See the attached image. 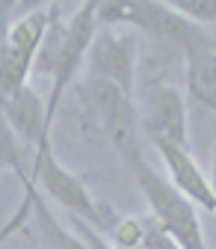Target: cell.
<instances>
[{
    "label": "cell",
    "mask_w": 216,
    "mask_h": 249,
    "mask_svg": "<svg viewBox=\"0 0 216 249\" xmlns=\"http://www.w3.org/2000/svg\"><path fill=\"white\" fill-rule=\"evenodd\" d=\"M118 154L131 166V172H133V178H136V184H139V190H142V196H145V202L151 208V216L157 220V226L163 231H169L181 243V249H207L196 205L183 196L169 178H163L148 163L139 142L128 140L125 145H118Z\"/></svg>",
    "instance_id": "6da1fadb"
},
{
    "label": "cell",
    "mask_w": 216,
    "mask_h": 249,
    "mask_svg": "<svg viewBox=\"0 0 216 249\" xmlns=\"http://www.w3.org/2000/svg\"><path fill=\"white\" fill-rule=\"evenodd\" d=\"M98 24H128L136 30H145L154 39H160L187 56L213 51L210 36L201 30V24L181 15L172 3H151V0H104L98 3Z\"/></svg>",
    "instance_id": "7a4b0ae2"
},
{
    "label": "cell",
    "mask_w": 216,
    "mask_h": 249,
    "mask_svg": "<svg viewBox=\"0 0 216 249\" xmlns=\"http://www.w3.org/2000/svg\"><path fill=\"white\" fill-rule=\"evenodd\" d=\"M33 187H42V190L59 202L66 211H71L77 220L89 223V226H104V208L92 199V193L86 190V184L68 172L63 163L56 160L53 145H50V134L36 145V158H33V175H30Z\"/></svg>",
    "instance_id": "3957f363"
},
{
    "label": "cell",
    "mask_w": 216,
    "mask_h": 249,
    "mask_svg": "<svg viewBox=\"0 0 216 249\" xmlns=\"http://www.w3.org/2000/svg\"><path fill=\"white\" fill-rule=\"evenodd\" d=\"M95 36H98V3H83L71 12V18L66 24V39H63V48H59L53 74H50V95H48V124L50 128H53L59 104H63L66 89L74 83L80 66H86V56H89V48L95 42Z\"/></svg>",
    "instance_id": "277c9868"
},
{
    "label": "cell",
    "mask_w": 216,
    "mask_h": 249,
    "mask_svg": "<svg viewBox=\"0 0 216 249\" xmlns=\"http://www.w3.org/2000/svg\"><path fill=\"white\" fill-rule=\"evenodd\" d=\"M86 77L116 83L133 95V80H136V39L133 33H121V30H101L95 36L86 56Z\"/></svg>",
    "instance_id": "5b68a950"
},
{
    "label": "cell",
    "mask_w": 216,
    "mask_h": 249,
    "mask_svg": "<svg viewBox=\"0 0 216 249\" xmlns=\"http://www.w3.org/2000/svg\"><path fill=\"white\" fill-rule=\"evenodd\" d=\"M80 101L95 113V119L101 122V128L110 134L113 145H125L128 140H136V107H133V95H128L125 89H118L116 83L107 80H95L86 77L80 86Z\"/></svg>",
    "instance_id": "8992f818"
},
{
    "label": "cell",
    "mask_w": 216,
    "mask_h": 249,
    "mask_svg": "<svg viewBox=\"0 0 216 249\" xmlns=\"http://www.w3.org/2000/svg\"><path fill=\"white\" fill-rule=\"evenodd\" d=\"M139 122L154 145L187 148V107L175 86L148 89L139 107Z\"/></svg>",
    "instance_id": "52a82bcc"
},
{
    "label": "cell",
    "mask_w": 216,
    "mask_h": 249,
    "mask_svg": "<svg viewBox=\"0 0 216 249\" xmlns=\"http://www.w3.org/2000/svg\"><path fill=\"white\" fill-rule=\"evenodd\" d=\"M160 158L169 169V181L178 190L187 196L193 205H201L207 211H216V196H213V184L207 181V175L201 172V166L193 160L190 148L181 145H157Z\"/></svg>",
    "instance_id": "ba28073f"
},
{
    "label": "cell",
    "mask_w": 216,
    "mask_h": 249,
    "mask_svg": "<svg viewBox=\"0 0 216 249\" xmlns=\"http://www.w3.org/2000/svg\"><path fill=\"white\" fill-rule=\"evenodd\" d=\"M0 110H3L6 122L12 124V131L24 142H30V145H39L50 134V124H48V101H42L30 83L24 89H18L15 95H9V98L0 101Z\"/></svg>",
    "instance_id": "9c48e42d"
},
{
    "label": "cell",
    "mask_w": 216,
    "mask_h": 249,
    "mask_svg": "<svg viewBox=\"0 0 216 249\" xmlns=\"http://www.w3.org/2000/svg\"><path fill=\"white\" fill-rule=\"evenodd\" d=\"M33 223H36V234H39V249H92L77 231L66 229L56 220V213L50 211V205L42 199V193L33 199Z\"/></svg>",
    "instance_id": "30bf717a"
},
{
    "label": "cell",
    "mask_w": 216,
    "mask_h": 249,
    "mask_svg": "<svg viewBox=\"0 0 216 249\" xmlns=\"http://www.w3.org/2000/svg\"><path fill=\"white\" fill-rule=\"evenodd\" d=\"M187 89L199 104L216 113V51L187 56Z\"/></svg>",
    "instance_id": "8fae6325"
},
{
    "label": "cell",
    "mask_w": 216,
    "mask_h": 249,
    "mask_svg": "<svg viewBox=\"0 0 216 249\" xmlns=\"http://www.w3.org/2000/svg\"><path fill=\"white\" fill-rule=\"evenodd\" d=\"M18 140H21V137L12 131V124L6 122L3 110H0V169H12V172L21 178V184H24V193H36L39 187H33V181H30L33 166H27Z\"/></svg>",
    "instance_id": "7c38bea8"
},
{
    "label": "cell",
    "mask_w": 216,
    "mask_h": 249,
    "mask_svg": "<svg viewBox=\"0 0 216 249\" xmlns=\"http://www.w3.org/2000/svg\"><path fill=\"white\" fill-rule=\"evenodd\" d=\"M113 229V243L116 249H139L142 246V234H145V220H136V216H125L110 226Z\"/></svg>",
    "instance_id": "4fadbf2b"
},
{
    "label": "cell",
    "mask_w": 216,
    "mask_h": 249,
    "mask_svg": "<svg viewBox=\"0 0 216 249\" xmlns=\"http://www.w3.org/2000/svg\"><path fill=\"white\" fill-rule=\"evenodd\" d=\"M172 6L196 24H213L216 21V0H183V3H172Z\"/></svg>",
    "instance_id": "5bb4252c"
},
{
    "label": "cell",
    "mask_w": 216,
    "mask_h": 249,
    "mask_svg": "<svg viewBox=\"0 0 216 249\" xmlns=\"http://www.w3.org/2000/svg\"><path fill=\"white\" fill-rule=\"evenodd\" d=\"M139 249H181V243L169 234V231H163L160 226H157V220H145V234H142V246Z\"/></svg>",
    "instance_id": "9a60e30c"
},
{
    "label": "cell",
    "mask_w": 216,
    "mask_h": 249,
    "mask_svg": "<svg viewBox=\"0 0 216 249\" xmlns=\"http://www.w3.org/2000/svg\"><path fill=\"white\" fill-rule=\"evenodd\" d=\"M210 184H213V196H216V145H213V175H210Z\"/></svg>",
    "instance_id": "2e32d148"
}]
</instances>
